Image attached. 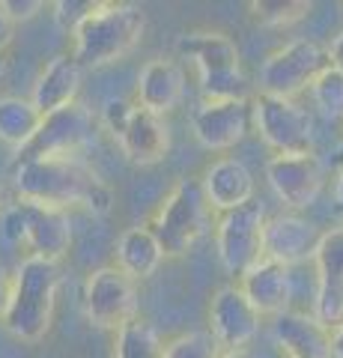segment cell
<instances>
[{"instance_id":"obj_24","label":"cell","mask_w":343,"mask_h":358,"mask_svg":"<svg viewBox=\"0 0 343 358\" xmlns=\"http://www.w3.org/2000/svg\"><path fill=\"white\" fill-rule=\"evenodd\" d=\"M42 126L39 108L24 96H0V141L15 152L24 150Z\"/></svg>"},{"instance_id":"obj_4","label":"cell","mask_w":343,"mask_h":358,"mask_svg":"<svg viewBox=\"0 0 343 358\" xmlns=\"http://www.w3.org/2000/svg\"><path fill=\"white\" fill-rule=\"evenodd\" d=\"M173 51L197 72L203 99H248V78L242 72L239 45L221 30H185Z\"/></svg>"},{"instance_id":"obj_18","label":"cell","mask_w":343,"mask_h":358,"mask_svg":"<svg viewBox=\"0 0 343 358\" xmlns=\"http://www.w3.org/2000/svg\"><path fill=\"white\" fill-rule=\"evenodd\" d=\"M203 192L212 212L224 215L230 209H239L251 203L257 197V182H254V173L248 171V164L233 155H224V159L212 162L200 176Z\"/></svg>"},{"instance_id":"obj_3","label":"cell","mask_w":343,"mask_h":358,"mask_svg":"<svg viewBox=\"0 0 343 358\" xmlns=\"http://www.w3.org/2000/svg\"><path fill=\"white\" fill-rule=\"evenodd\" d=\"M143 33H147V13L138 3H117V0H102V6L72 33V57L84 69H98V66L123 60L129 51H135Z\"/></svg>"},{"instance_id":"obj_19","label":"cell","mask_w":343,"mask_h":358,"mask_svg":"<svg viewBox=\"0 0 343 358\" xmlns=\"http://www.w3.org/2000/svg\"><path fill=\"white\" fill-rule=\"evenodd\" d=\"M185 96V69L173 57H152L143 63L135 87V102L152 114H170Z\"/></svg>"},{"instance_id":"obj_14","label":"cell","mask_w":343,"mask_h":358,"mask_svg":"<svg viewBox=\"0 0 343 358\" xmlns=\"http://www.w3.org/2000/svg\"><path fill=\"white\" fill-rule=\"evenodd\" d=\"M265 179L286 209H307L326 185V164L316 152L272 155L265 162Z\"/></svg>"},{"instance_id":"obj_30","label":"cell","mask_w":343,"mask_h":358,"mask_svg":"<svg viewBox=\"0 0 343 358\" xmlns=\"http://www.w3.org/2000/svg\"><path fill=\"white\" fill-rule=\"evenodd\" d=\"M3 6H6V13H9V18H13L15 24L36 18L42 9H45V3H42V0H3Z\"/></svg>"},{"instance_id":"obj_1","label":"cell","mask_w":343,"mask_h":358,"mask_svg":"<svg viewBox=\"0 0 343 358\" xmlns=\"http://www.w3.org/2000/svg\"><path fill=\"white\" fill-rule=\"evenodd\" d=\"M15 194L39 203H51L69 212L84 206L93 215H108L114 209V192L98 179L81 155H48V159L15 162Z\"/></svg>"},{"instance_id":"obj_35","label":"cell","mask_w":343,"mask_h":358,"mask_svg":"<svg viewBox=\"0 0 343 358\" xmlns=\"http://www.w3.org/2000/svg\"><path fill=\"white\" fill-rule=\"evenodd\" d=\"M335 206H337V212L343 215V167H340L337 182H335Z\"/></svg>"},{"instance_id":"obj_38","label":"cell","mask_w":343,"mask_h":358,"mask_svg":"<svg viewBox=\"0 0 343 358\" xmlns=\"http://www.w3.org/2000/svg\"><path fill=\"white\" fill-rule=\"evenodd\" d=\"M340 152H343V143H340Z\"/></svg>"},{"instance_id":"obj_23","label":"cell","mask_w":343,"mask_h":358,"mask_svg":"<svg viewBox=\"0 0 343 358\" xmlns=\"http://www.w3.org/2000/svg\"><path fill=\"white\" fill-rule=\"evenodd\" d=\"M164 251L147 224L129 227L117 239V266L131 278V281H147L159 272Z\"/></svg>"},{"instance_id":"obj_34","label":"cell","mask_w":343,"mask_h":358,"mask_svg":"<svg viewBox=\"0 0 343 358\" xmlns=\"http://www.w3.org/2000/svg\"><path fill=\"white\" fill-rule=\"evenodd\" d=\"M331 358H343V326L331 331Z\"/></svg>"},{"instance_id":"obj_33","label":"cell","mask_w":343,"mask_h":358,"mask_svg":"<svg viewBox=\"0 0 343 358\" xmlns=\"http://www.w3.org/2000/svg\"><path fill=\"white\" fill-rule=\"evenodd\" d=\"M328 57H331V66H335L337 72H343V33H337L335 39L328 45Z\"/></svg>"},{"instance_id":"obj_25","label":"cell","mask_w":343,"mask_h":358,"mask_svg":"<svg viewBox=\"0 0 343 358\" xmlns=\"http://www.w3.org/2000/svg\"><path fill=\"white\" fill-rule=\"evenodd\" d=\"M164 343L159 331L143 320H131L117 331L114 358H164Z\"/></svg>"},{"instance_id":"obj_7","label":"cell","mask_w":343,"mask_h":358,"mask_svg":"<svg viewBox=\"0 0 343 358\" xmlns=\"http://www.w3.org/2000/svg\"><path fill=\"white\" fill-rule=\"evenodd\" d=\"M251 114L260 141L275 150V155L314 152V114L298 105L295 99L257 93L251 99Z\"/></svg>"},{"instance_id":"obj_6","label":"cell","mask_w":343,"mask_h":358,"mask_svg":"<svg viewBox=\"0 0 343 358\" xmlns=\"http://www.w3.org/2000/svg\"><path fill=\"white\" fill-rule=\"evenodd\" d=\"M102 126L110 131L123 155L138 167H152L170 152L168 120L140 108L131 99H110L102 110Z\"/></svg>"},{"instance_id":"obj_10","label":"cell","mask_w":343,"mask_h":358,"mask_svg":"<svg viewBox=\"0 0 343 358\" xmlns=\"http://www.w3.org/2000/svg\"><path fill=\"white\" fill-rule=\"evenodd\" d=\"M98 129H102V117H96L87 105L75 102L69 108H60L42 117V126L33 134V141L24 150H18V162L48 159V155H81L96 141Z\"/></svg>"},{"instance_id":"obj_12","label":"cell","mask_w":343,"mask_h":358,"mask_svg":"<svg viewBox=\"0 0 343 358\" xmlns=\"http://www.w3.org/2000/svg\"><path fill=\"white\" fill-rule=\"evenodd\" d=\"M254 126L251 99H203L191 114V131L209 152H227Z\"/></svg>"},{"instance_id":"obj_37","label":"cell","mask_w":343,"mask_h":358,"mask_svg":"<svg viewBox=\"0 0 343 358\" xmlns=\"http://www.w3.org/2000/svg\"><path fill=\"white\" fill-rule=\"evenodd\" d=\"M3 75H6V54L0 51V81H3Z\"/></svg>"},{"instance_id":"obj_27","label":"cell","mask_w":343,"mask_h":358,"mask_svg":"<svg viewBox=\"0 0 343 358\" xmlns=\"http://www.w3.org/2000/svg\"><path fill=\"white\" fill-rule=\"evenodd\" d=\"M311 99L328 122H340L343 120V72H337L335 66L326 69L311 87Z\"/></svg>"},{"instance_id":"obj_2","label":"cell","mask_w":343,"mask_h":358,"mask_svg":"<svg viewBox=\"0 0 343 358\" xmlns=\"http://www.w3.org/2000/svg\"><path fill=\"white\" fill-rule=\"evenodd\" d=\"M60 293V263L45 257H24L13 272V301L0 320L15 341L39 343L51 329Z\"/></svg>"},{"instance_id":"obj_11","label":"cell","mask_w":343,"mask_h":358,"mask_svg":"<svg viewBox=\"0 0 343 358\" xmlns=\"http://www.w3.org/2000/svg\"><path fill=\"white\" fill-rule=\"evenodd\" d=\"M84 313L96 329L119 331L138 320V281L119 266H102L84 281Z\"/></svg>"},{"instance_id":"obj_26","label":"cell","mask_w":343,"mask_h":358,"mask_svg":"<svg viewBox=\"0 0 343 358\" xmlns=\"http://www.w3.org/2000/svg\"><path fill=\"white\" fill-rule=\"evenodd\" d=\"M248 9L257 24L281 30V27H293L295 21H302L311 13V3L307 0H251Z\"/></svg>"},{"instance_id":"obj_15","label":"cell","mask_w":343,"mask_h":358,"mask_svg":"<svg viewBox=\"0 0 343 358\" xmlns=\"http://www.w3.org/2000/svg\"><path fill=\"white\" fill-rule=\"evenodd\" d=\"M260 310L251 305L239 284H224L209 301V331L224 346V352H236L260 334Z\"/></svg>"},{"instance_id":"obj_20","label":"cell","mask_w":343,"mask_h":358,"mask_svg":"<svg viewBox=\"0 0 343 358\" xmlns=\"http://www.w3.org/2000/svg\"><path fill=\"white\" fill-rule=\"evenodd\" d=\"M81 84H84V66L72 54H57V57H51L42 66L36 84H33L30 102L39 108L42 117H48L54 110L78 102Z\"/></svg>"},{"instance_id":"obj_28","label":"cell","mask_w":343,"mask_h":358,"mask_svg":"<svg viewBox=\"0 0 343 358\" xmlns=\"http://www.w3.org/2000/svg\"><path fill=\"white\" fill-rule=\"evenodd\" d=\"M224 346L215 341L212 331H182L168 341L164 358H221Z\"/></svg>"},{"instance_id":"obj_9","label":"cell","mask_w":343,"mask_h":358,"mask_svg":"<svg viewBox=\"0 0 343 358\" xmlns=\"http://www.w3.org/2000/svg\"><path fill=\"white\" fill-rule=\"evenodd\" d=\"M265 206L260 197L251 203L230 209L215 221V251L221 266L230 275L242 278L251 266L265 260Z\"/></svg>"},{"instance_id":"obj_16","label":"cell","mask_w":343,"mask_h":358,"mask_svg":"<svg viewBox=\"0 0 343 358\" xmlns=\"http://www.w3.org/2000/svg\"><path fill=\"white\" fill-rule=\"evenodd\" d=\"M314 266L316 293L311 313L328 331H335L343 326V227H331L323 233Z\"/></svg>"},{"instance_id":"obj_36","label":"cell","mask_w":343,"mask_h":358,"mask_svg":"<svg viewBox=\"0 0 343 358\" xmlns=\"http://www.w3.org/2000/svg\"><path fill=\"white\" fill-rule=\"evenodd\" d=\"M221 358H254V355H251L248 350H236V352H224Z\"/></svg>"},{"instance_id":"obj_31","label":"cell","mask_w":343,"mask_h":358,"mask_svg":"<svg viewBox=\"0 0 343 358\" xmlns=\"http://www.w3.org/2000/svg\"><path fill=\"white\" fill-rule=\"evenodd\" d=\"M9 301H13V275L0 266V320L6 317L9 310Z\"/></svg>"},{"instance_id":"obj_21","label":"cell","mask_w":343,"mask_h":358,"mask_svg":"<svg viewBox=\"0 0 343 358\" xmlns=\"http://www.w3.org/2000/svg\"><path fill=\"white\" fill-rule=\"evenodd\" d=\"M272 338L286 358H331V331L314 313L290 308L272 320Z\"/></svg>"},{"instance_id":"obj_5","label":"cell","mask_w":343,"mask_h":358,"mask_svg":"<svg viewBox=\"0 0 343 358\" xmlns=\"http://www.w3.org/2000/svg\"><path fill=\"white\" fill-rule=\"evenodd\" d=\"M209 212H212V206L206 200L203 182L197 176H182V179H176L173 188L156 206L147 227L156 233L164 257L180 260V257H185L206 236Z\"/></svg>"},{"instance_id":"obj_32","label":"cell","mask_w":343,"mask_h":358,"mask_svg":"<svg viewBox=\"0 0 343 358\" xmlns=\"http://www.w3.org/2000/svg\"><path fill=\"white\" fill-rule=\"evenodd\" d=\"M13 36H15V21L9 18L6 6H3V0H0V51H3L6 45L13 42Z\"/></svg>"},{"instance_id":"obj_13","label":"cell","mask_w":343,"mask_h":358,"mask_svg":"<svg viewBox=\"0 0 343 358\" xmlns=\"http://www.w3.org/2000/svg\"><path fill=\"white\" fill-rule=\"evenodd\" d=\"M13 206L21 221V245L30 248V257H45V260L60 263L72 245L69 212L27 197H15Z\"/></svg>"},{"instance_id":"obj_17","label":"cell","mask_w":343,"mask_h":358,"mask_svg":"<svg viewBox=\"0 0 343 358\" xmlns=\"http://www.w3.org/2000/svg\"><path fill=\"white\" fill-rule=\"evenodd\" d=\"M323 233L314 221H307L295 212H278L265 221V257L286 268L314 260L323 242Z\"/></svg>"},{"instance_id":"obj_29","label":"cell","mask_w":343,"mask_h":358,"mask_svg":"<svg viewBox=\"0 0 343 358\" xmlns=\"http://www.w3.org/2000/svg\"><path fill=\"white\" fill-rule=\"evenodd\" d=\"M98 6H102V0H57V3H51L54 21H57V27L66 33L78 30Z\"/></svg>"},{"instance_id":"obj_22","label":"cell","mask_w":343,"mask_h":358,"mask_svg":"<svg viewBox=\"0 0 343 358\" xmlns=\"http://www.w3.org/2000/svg\"><path fill=\"white\" fill-rule=\"evenodd\" d=\"M242 293L248 296V301L260 310V317H281L290 310L293 301V275L284 263L275 260H260L257 266H251L245 275L239 278Z\"/></svg>"},{"instance_id":"obj_8","label":"cell","mask_w":343,"mask_h":358,"mask_svg":"<svg viewBox=\"0 0 343 358\" xmlns=\"http://www.w3.org/2000/svg\"><path fill=\"white\" fill-rule=\"evenodd\" d=\"M326 69H331L328 48H323L316 39H293L263 60L257 78L260 93L295 99L298 93L311 90Z\"/></svg>"}]
</instances>
